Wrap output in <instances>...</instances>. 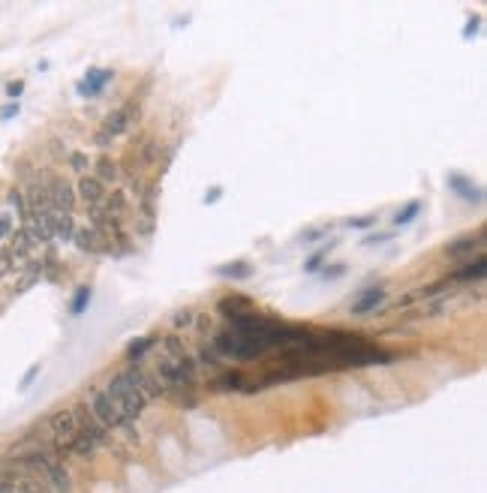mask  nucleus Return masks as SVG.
<instances>
[{
	"label": "nucleus",
	"mask_w": 487,
	"mask_h": 493,
	"mask_svg": "<svg viewBox=\"0 0 487 493\" xmlns=\"http://www.w3.org/2000/svg\"><path fill=\"white\" fill-rule=\"evenodd\" d=\"M138 114H142V109H138V103H127V105H121L118 112H112L109 114V120L103 123L100 129H96V136H94V142L105 147V145H112V138H118L127 133L133 123H138Z\"/></svg>",
	"instance_id": "obj_4"
},
{
	"label": "nucleus",
	"mask_w": 487,
	"mask_h": 493,
	"mask_svg": "<svg viewBox=\"0 0 487 493\" xmlns=\"http://www.w3.org/2000/svg\"><path fill=\"white\" fill-rule=\"evenodd\" d=\"M154 346H156V337H138V340H133V343H129V349H127L129 364H142V358H145Z\"/></svg>",
	"instance_id": "obj_20"
},
{
	"label": "nucleus",
	"mask_w": 487,
	"mask_h": 493,
	"mask_svg": "<svg viewBox=\"0 0 487 493\" xmlns=\"http://www.w3.org/2000/svg\"><path fill=\"white\" fill-rule=\"evenodd\" d=\"M385 238H388V235H373V238H367V241H364V244H382V241H385Z\"/></svg>",
	"instance_id": "obj_35"
},
{
	"label": "nucleus",
	"mask_w": 487,
	"mask_h": 493,
	"mask_svg": "<svg viewBox=\"0 0 487 493\" xmlns=\"http://www.w3.org/2000/svg\"><path fill=\"white\" fill-rule=\"evenodd\" d=\"M478 21H481V19H478V15H475V19H469L466 30H464V36H473V34H475V30H478Z\"/></svg>",
	"instance_id": "obj_32"
},
{
	"label": "nucleus",
	"mask_w": 487,
	"mask_h": 493,
	"mask_svg": "<svg viewBox=\"0 0 487 493\" xmlns=\"http://www.w3.org/2000/svg\"><path fill=\"white\" fill-rule=\"evenodd\" d=\"M448 190H454V193L460 196V199H466V202H475V204L484 202L481 187H475L473 180L464 178V175H448Z\"/></svg>",
	"instance_id": "obj_15"
},
{
	"label": "nucleus",
	"mask_w": 487,
	"mask_h": 493,
	"mask_svg": "<svg viewBox=\"0 0 487 493\" xmlns=\"http://www.w3.org/2000/svg\"><path fill=\"white\" fill-rule=\"evenodd\" d=\"M21 90H24V81H10V85H6V96L19 100V96H21Z\"/></svg>",
	"instance_id": "obj_29"
},
{
	"label": "nucleus",
	"mask_w": 487,
	"mask_h": 493,
	"mask_svg": "<svg viewBox=\"0 0 487 493\" xmlns=\"http://www.w3.org/2000/svg\"><path fill=\"white\" fill-rule=\"evenodd\" d=\"M0 487H3L6 493H24V490H19V487H10V484H0Z\"/></svg>",
	"instance_id": "obj_37"
},
{
	"label": "nucleus",
	"mask_w": 487,
	"mask_h": 493,
	"mask_svg": "<svg viewBox=\"0 0 487 493\" xmlns=\"http://www.w3.org/2000/svg\"><path fill=\"white\" fill-rule=\"evenodd\" d=\"M244 373H238V370H226V373H217L214 379L208 382L211 391H244Z\"/></svg>",
	"instance_id": "obj_18"
},
{
	"label": "nucleus",
	"mask_w": 487,
	"mask_h": 493,
	"mask_svg": "<svg viewBox=\"0 0 487 493\" xmlns=\"http://www.w3.org/2000/svg\"><path fill=\"white\" fill-rule=\"evenodd\" d=\"M220 277H232V280H247L253 274V265H244V262H232V265H222L217 268Z\"/></svg>",
	"instance_id": "obj_21"
},
{
	"label": "nucleus",
	"mask_w": 487,
	"mask_h": 493,
	"mask_svg": "<svg viewBox=\"0 0 487 493\" xmlns=\"http://www.w3.org/2000/svg\"><path fill=\"white\" fill-rule=\"evenodd\" d=\"M121 373L127 376L133 388L142 391V397H145V400H160V397H166V388H163V382L156 379V373L145 370L142 364H129L127 370H121Z\"/></svg>",
	"instance_id": "obj_6"
},
{
	"label": "nucleus",
	"mask_w": 487,
	"mask_h": 493,
	"mask_svg": "<svg viewBox=\"0 0 487 493\" xmlns=\"http://www.w3.org/2000/svg\"><path fill=\"white\" fill-rule=\"evenodd\" d=\"M484 274H487V262H484V256H475V259H469L466 265L454 268L445 280L448 283H481Z\"/></svg>",
	"instance_id": "obj_10"
},
{
	"label": "nucleus",
	"mask_w": 487,
	"mask_h": 493,
	"mask_svg": "<svg viewBox=\"0 0 487 493\" xmlns=\"http://www.w3.org/2000/svg\"><path fill=\"white\" fill-rule=\"evenodd\" d=\"M37 180L45 187V193H48V199H52V208H54V211L72 213V208H76V202H79V196H76V190H72L70 180L57 178L54 171H48V169L37 171Z\"/></svg>",
	"instance_id": "obj_5"
},
{
	"label": "nucleus",
	"mask_w": 487,
	"mask_h": 493,
	"mask_svg": "<svg viewBox=\"0 0 487 493\" xmlns=\"http://www.w3.org/2000/svg\"><path fill=\"white\" fill-rule=\"evenodd\" d=\"M340 274H343V268H340V265H337V268H328V271H325V277H331V280H334V277H340Z\"/></svg>",
	"instance_id": "obj_34"
},
{
	"label": "nucleus",
	"mask_w": 487,
	"mask_h": 493,
	"mask_svg": "<svg viewBox=\"0 0 487 493\" xmlns=\"http://www.w3.org/2000/svg\"><path fill=\"white\" fill-rule=\"evenodd\" d=\"M481 250H484V232H478V235H464V238H457V241H451L448 246H445V256H451V259H466V256H481Z\"/></svg>",
	"instance_id": "obj_11"
},
{
	"label": "nucleus",
	"mask_w": 487,
	"mask_h": 493,
	"mask_svg": "<svg viewBox=\"0 0 487 493\" xmlns=\"http://www.w3.org/2000/svg\"><path fill=\"white\" fill-rule=\"evenodd\" d=\"M19 114V105H6L3 112H0V118H15Z\"/></svg>",
	"instance_id": "obj_33"
},
{
	"label": "nucleus",
	"mask_w": 487,
	"mask_h": 493,
	"mask_svg": "<svg viewBox=\"0 0 487 493\" xmlns=\"http://www.w3.org/2000/svg\"><path fill=\"white\" fill-rule=\"evenodd\" d=\"M94 178L100 180L103 187L118 184V180H121V169H118V162H114V160L109 157V154H103V157L94 162Z\"/></svg>",
	"instance_id": "obj_17"
},
{
	"label": "nucleus",
	"mask_w": 487,
	"mask_h": 493,
	"mask_svg": "<svg viewBox=\"0 0 487 493\" xmlns=\"http://www.w3.org/2000/svg\"><path fill=\"white\" fill-rule=\"evenodd\" d=\"M382 301H385V289H382V286H373V289H367L358 301L352 304L349 313H352V316H367V313H373V310H376Z\"/></svg>",
	"instance_id": "obj_16"
},
{
	"label": "nucleus",
	"mask_w": 487,
	"mask_h": 493,
	"mask_svg": "<svg viewBox=\"0 0 487 493\" xmlns=\"http://www.w3.org/2000/svg\"><path fill=\"white\" fill-rule=\"evenodd\" d=\"M10 199H12V204H15V211H19V217L28 220V202H24V193H21V190H12Z\"/></svg>",
	"instance_id": "obj_28"
},
{
	"label": "nucleus",
	"mask_w": 487,
	"mask_h": 493,
	"mask_svg": "<svg viewBox=\"0 0 487 493\" xmlns=\"http://www.w3.org/2000/svg\"><path fill=\"white\" fill-rule=\"evenodd\" d=\"M76 190H79V193H76L79 199H85V202L90 204V208H96V204L103 202V196L109 193V190H105V187H103L94 175H81V180H79V187H76Z\"/></svg>",
	"instance_id": "obj_14"
},
{
	"label": "nucleus",
	"mask_w": 487,
	"mask_h": 493,
	"mask_svg": "<svg viewBox=\"0 0 487 493\" xmlns=\"http://www.w3.org/2000/svg\"><path fill=\"white\" fill-rule=\"evenodd\" d=\"M67 160H70V169H72V171H79V175H85L87 166H90V157H87L85 151H70V157H67Z\"/></svg>",
	"instance_id": "obj_25"
},
{
	"label": "nucleus",
	"mask_w": 487,
	"mask_h": 493,
	"mask_svg": "<svg viewBox=\"0 0 487 493\" xmlns=\"http://www.w3.org/2000/svg\"><path fill=\"white\" fill-rule=\"evenodd\" d=\"M193 322H196V310H189V307L178 310V313L172 316V325H175V328H189Z\"/></svg>",
	"instance_id": "obj_27"
},
{
	"label": "nucleus",
	"mask_w": 487,
	"mask_h": 493,
	"mask_svg": "<svg viewBox=\"0 0 487 493\" xmlns=\"http://www.w3.org/2000/svg\"><path fill=\"white\" fill-rule=\"evenodd\" d=\"M163 349L169 352V358H178V355H184V352H187L184 340H180V334H169V337H163Z\"/></svg>",
	"instance_id": "obj_24"
},
{
	"label": "nucleus",
	"mask_w": 487,
	"mask_h": 493,
	"mask_svg": "<svg viewBox=\"0 0 487 493\" xmlns=\"http://www.w3.org/2000/svg\"><path fill=\"white\" fill-rule=\"evenodd\" d=\"M72 244H76L81 253H87V256H105V253H112V244L103 241V238L96 235L90 226L76 229V235H72Z\"/></svg>",
	"instance_id": "obj_9"
},
{
	"label": "nucleus",
	"mask_w": 487,
	"mask_h": 493,
	"mask_svg": "<svg viewBox=\"0 0 487 493\" xmlns=\"http://www.w3.org/2000/svg\"><path fill=\"white\" fill-rule=\"evenodd\" d=\"M45 430H48V437H52V442H67L70 437H76V418H72V409H57V412H52L45 418Z\"/></svg>",
	"instance_id": "obj_8"
},
{
	"label": "nucleus",
	"mask_w": 487,
	"mask_h": 493,
	"mask_svg": "<svg viewBox=\"0 0 487 493\" xmlns=\"http://www.w3.org/2000/svg\"><path fill=\"white\" fill-rule=\"evenodd\" d=\"M112 78H114V70H87V76L79 81L76 90L81 96H100L103 87L109 85Z\"/></svg>",
	"instance_id": "obj_12"
},
{
	"label": "nucleus",
	"mask_w": 487,
	"mask_h": 493,
	"mask_svg": "<svg viewBox=\"0 0 487 493\" xmlns=\"http://www.w3.org/2000/svg\"><path fill=\"white\" fill-rule=\"evenodd\" d=\"M373 223H376V213H370V217H361V220H349L352 229H367V226H373Z\"/></svg>",
	"instance_id": "obj_30"
},
{
	"label": "nucleus",
	"mask_w": 487,
	"mask_h": 493,
	"mask_svg": "<svg viewBox=\"0 0 487 493\" xmlns=\"http://www.w3.org/2000/svg\"><path fill=\"white\" fill-rule=\"evenodd\" d=\"M109 397L123 409V415L129 418V421H136V418H142L145 415V409H147V400L142 397V391L133 388L129 385V379L123 373H114L109 382H105V388H103Z\"/></svg>",
	"instance_id": "obj_3"
},
{
	"label": "nucleus",
	"mask_w": 487,
	"mask_h": 493,
	"mask_svg": "<svg viewBox=\"0 0 487 493\" xmlns=\"http://www.w3.org/2000/svg\"><path fill=\"white\" fill-rule=\"evenodd\" d=\"M211 349L217 352L220 358H232V361H259L262 355H265V349L256 346L250 337L235 331V328H226V331L214 334Z\"/></svg>",
	"instance_id": "obj_1"
},
{
	"label": "nucleus",
	"mask_w": 487,
	"mask_h": 493,
	"mask_svg": "<svg viewBox=\"0 0 487 493\" xmlns=\"http://www.w3.org/2000/svg\"><path fill=\"white\" fill-rule=\"evenodd\" d=\"M217 199H220V187H214V193L205 196V202H217Z\"/></svg>",
	"instance_id": "obj_36"
},
{
	"label": "nucleus",
	"mask_w": 487,
	"mask_h": 493,
	"mask_svg": "<svg viewBox=\"0 0 487 493\" xmlns=\"http://www.w3.org/2000/svg\"><path fill=\"white\" fill-rule=\"evenodd\" d=\"M87 409L94 412V418L105 427V430H123L127 437H136V421H129V418L123 415V409L114 403V400L103 388H96L94 394H90Z\"/></svg>",
	"instance_id": "obj_2"
},
{
	"label": "nucleus",
	"mask_w": 487,
	"mask_h": 493,
	"mask_svg": "<svg viewBox=\"0 0 487 493\" xmlns=\"http://www.w3.org/2000/svg\"><path fill=\"white\" fill-rule=\"evenodd\" d=\"M70 409H72V418H76L79 433L90 437L96 445H105V442H109V430H105V427L94 418V412L87 409V403H76V406H70Z\"/></svg>",
	"instance_id": "obj_7"
},
{
	"label": "nucleus",
	"mask_w": 487,
	"mask_h": 493,
	"mask_svg": "<svg viewBox=\"0 0 487 493\" xmlns=\"http://www.w3.org/2000/svg\"><path fill=\"white\" fill-rule=\"evenodd\" d=\"M196 364H202V367H211V370H217V373H222V358L214 352L211 346H205L199 349V358H196Z\"/></svg>",
	"instance_id": "obj_22"
},
{
	"label": "nucleus",
	"mask_w": 487,
	"mask_h": 493,
	"mask_svg": "<svg viewBox=\"0 0 487 493\" xmlns=\"http://www.w3.org/2000/svg\"><path fill=\"white\" fill-rule=\"evenodd\" d=\"M421 211V202H409L403 211H397V217H394V223L397 226H406V223H412L415 220V213Z\"/></svg>",
	"instance_id": "obj_26"
},
{
	"label": "nucleus",
	"mask_w": 487,
	"mask_h": 493,
	"mask_svg": "<svg viewBox=\"0 0 487 493\" xmlns=\"http://www.w3.org/2000/svg\"><path fill=\"white\" fill-rule=\"evenodd\" d=\"M96 211L109 213V217H123V211H127V190H109L103 196V202L96 204Z\"/></svg>",
	"instance_id": "obj_19"
},
{
	"label": "nucleus",
	"mask_w": 487,
	"mask_h": 493,
	"mask_svg": "<svg viewBox=\"0 0 487 493\" xmlns=\"http://www.w3.org/2000/svg\"><path fill=\"white\" fill-rule=\"evenodd\" d=\"M319 265H322V253H319V256H313V259L307 262V265H304V271H307V274H313V271H316Z\"/></svg>",
	"instance_id": "obj_31"
},
{
	"label": "nucleus",
	"mask_w": 487,
	"mask_h": 493,
	"mask_svg": "<svg viewBox=\"0 0 487 493\" xmlns=\"http://www.w3.org/2000/svg\"><path fill=\"white\" fill-rule=\"evenodd\" d=\"M217 310L226 319H238V316H247V313H256V304L250 298H244V295H229V298H222L217 304Z\"/></svg>",
	"instance_id": "obj_13"
},
{
	"label": "nucleus",
	"mask_w": 487,
	"mask_h": 493,
	"mask_svg": "<svg viewBox=\"0 0 487 493\" xmlns=\"http://www.w3.org/2000/svg\"><path fill=\"white\" fill-rule=\"evenodd\" d=\"M87 304H90V286H79L76 298H72V304H70L72 316H81V313H85V307H87Z\"/></svg>",
	"instance_id": "obj_23"
}]
</instances>
